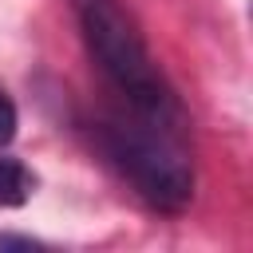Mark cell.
<instances>
[{
  "label": "cell",
  "mask_w": 253,
  "mask_h": 253,
  "mask_svg": "<svg viewBox=\"0 0 253 253\" xmlns=\"http://www.w3.org/2000/svg\"><path fill=\"white\" fill-rule=\"evenodd\" d=\"M36 190V178L24 162L16 158H0V210H12V206H24Z\"/></svg>",
  "instance_id": "obj_3"
},
{
  "label": "cell",
  "mask_w": 253,
  "mask_h": 253,
  "mask_svg": "<svg viewBox=\"0 0 253 253\" xmlns=\"http://www.w3.org/2000/svg\"><path fill=\"white\" fill-rule=\"evenodd\" d=\"M16 126H20V115H16V103L12 95L0 87V146H8L16 138Z\"/></svg>",
  "instance_id": "obj_4"
},
{
  "label": "cell",
  "mask_w": 253,
  "mask_h": 253,
  "mask_svg": "<svg viewBox=\"0 0 253 253\" xmlns=\"http://www.w3.org/2000/svg\"><path fill=\"white\" fill-rule=\"evenodd\" d=\"M83 43L99 71L115 83V91L134 107V115L154 119L162 126H174L182 119L174 91L166 87L158 63L150 59L134 20L123 12L119 0H71Z\"/></svg>",
  "instance_id": "obj_1"
},
{
  "label": "cell",
  "mask_w": 253,
  "mask_h": 253,
  "mask_svg": "<svg viewBox=\"0 0 253 253\" xmlns=\"http://www.w3.org/2000/svg\"><path fill=\"white\" fill-rule=\"evenodd\" d=\"M103 150L111 154V162L134 182V190L158 206V210H182L194 198V170L182 154V146L174 142V126H162L154 119L138 123H103L99 130Z\"/></svg>",
  "instance_id": "obj_2"
}]
</instances>
